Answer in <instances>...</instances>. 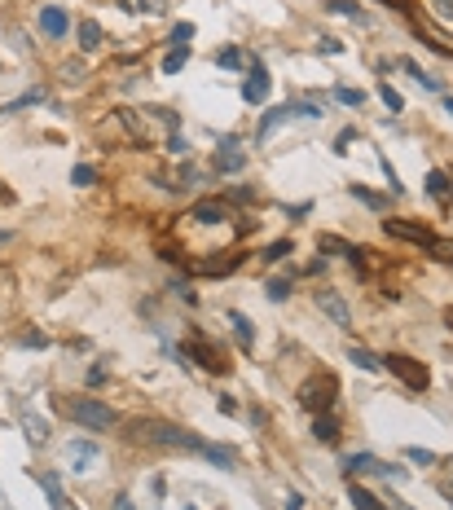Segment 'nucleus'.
Returning a JSON list of instances; mask_svg holds the SVG:
<instances>
[{
	"mask_svg": "<svg viewBox=\"0 0 453 510\" xmlns=\"http://www.w3.org/2000/svg\"><path fill=\"white\" fill-rule=\"evenodd\" d=\"M334 391H339V383H334L330 374H322V378H313V383H304V387H299V405H304V409H313V414H330Z\"/></svg>",
	"mask_w": 453,
	"mask_h": 510,
	"instance_id": "4",
	"label": "nucleus"
},
{
	"mask_svg": "<svg viewBox=\"0 0 453 510\" xmlns=\"http://www.w3.org/2000/svg\"><path fill=\"white\" fill-rule=\"evenodd\" d=\"M40 31H44L48 40H62V36H66V13H62L58 5H44V9H40Z\"/></svg>",
	"mask_w": 453,
	"mask_h": 510,
	"instance_id": "11",
	"label": "nucleus"
},
{
	"mask_svg": "<svg viewBox=\"0 0 453 510\" xmlns=\"http://www.w3.org/2000/svg\"><path fill=\"white\" fill-rule=\"evenodd\" d=\"M295 251V246L287 242V238H282V242H273V246H268V251H264V260H268V264H273V260H282V255H291Z\"/></svg>",
	"mask_w": 453,
	"mask_h": 510,
	"instance_id": "36",
	"label": "nucleus"
},
{
	"mask_svg": "<svg viewBox=\"0 0 453 510\" xmlns=\"http://www.w3.org/2000/svg\"><path fill=\"white\" fill-rule=\"evenodd\" d=\"M247 168V154L233 150V145H225L221 154H216V172H242Z\"/></svg>",
	"mask_w": 453,
	"mask_h": 510,
	"instance_id": "17",
	"label": "nucleus"
},
{
	"mask_svg": "<svg viewBox=\"0 0 453 510\" xmlns=\"http://www.w3.org/2000/svg\"><path fill=\"white\" fill-rule=\"evenodd\" d=\"M36 102H44V93H40V88H36V93H22L18 102H9V106H0V110L9 114V110H18V106H36Z\"/></svg>",
	"mask_w": 453,
	"mask_h": 510,
	"instance_id": "33",
	"label": "nucleus"
},
{
	"mask_svg": "<svg viewBox=\"0 0 453 510\" xmlns=\"http://www.w3.org/2000/svg\"><path fill=\"white\" fill-rule=\"evenodd\" d=\"M132 5L145 9V13H155V18H159V13H167V0H132Z\"/></svg>",
	"mask_w": 453,
	"mask_h": 510,
	"instance_id": "38",
	"label": "nucleus"
},
{
	"mask_svg": "<svg viewBox=\"0 0 453 510\" xmlns=\"http://www.w3.org/2000/svg\"><path fill=\"white\" fill-rule=\"evenodd\" d=\"M18 418H22V431H27L31 444H44V440H48V422H44V418L27 414V409H18Z\"/></svg>",
	"mask_w": 453,
	"mask_h": 510,
	"instance_id": "16",
	"label": "nucleus"
},
{
	"mask_svg": "<svg viewBox=\"0 0 453 510\" xmlns=\"http://www.w3.org/2000/svg\"><path fill=\"white\" fill-rule=\"evenodd\" d=\"M445 492L453 497V457H449V480H445Z\"/></svg>",
	"mask_w": 453,
	"mask_h": 510,
	"instance_id": "46",
	"label": "nucleus"
},
{
	"mask_svg": "<svg viewBox=\"0 0 453 510\" xmlns=\"http://www.w3.org/2000/svg\"><path fill=\"white\" fill-rule=\"evenodd\" d=\"M400 67H405V71H409V75L418 79V84L427 88V93H440V79H431V75H427L423 67H418V62H409V58H405V62H400Z\"/></svg>",
	"mask_w": 453,
	"mask_h": 510,
	"instance_id": "26",
	"label": "nucleus"
},
{
	"mask_svg": "<svg viewBox=\"0 0 453 510\" xmlns=\"http://www.w3.org/2000/svg\"><path fill=\"white\" fill-rule=\"evenodd\" d=\"M242 97H247L251 106H260L264 97H268V71H264L260 58H251V75H247V84H242Z\"/></svg>",
	"mask_w": 453,
	"mask_h": 510,
	"instance_id": "8",
	"label": "nucleus"
},
{
	"mask_svg": "<svg viewBox=\"0 0 453 510\" xmlns=\"http://www.w3.org/2000/svg\"><path fill=\"white\" fill-rule=\"evenodd\" d=\"M287 114H291V106H277V110H268L264 119H260V141H268V137H273V128H277L282 119H287Z\"/></svg>",
	"mask_w": 453,
	"mask_h": 510,
	"instance_id": "24",
	"label": "nucleus"
},
{
	"mask_svg": "<svg viewBox=\"0 0 453 510\" xmlns=\"http://www.w3.org/2000/svg\"><path fill=\"white\" fill-rule=\"evenodd\" d=\"M348 361L357 370H379L383 365V356H374V352H365V348H348Z\"/></svg>",
	"mask_w": 453,
	"mask_h": 510,
	"instance_id": "25",
	"label": "nucleus"
},
{
	"mask_svg": "<svg viewBox=\"0 0 453 510\" xmlns=\"http://www.w3.org/2000/svg\"><path fill=\"white\" fill-rule=\"evenodd\" d=\"M287 510H304V497H295V492H291V497H287Z\"/></svg>",
	"mask_w": 453,
	"mask_h": 510,
	"instance_id": "45",
	"label": "nucleus"
},
{
	"mask_svg": "<svg viewBox=\"0 0 453 510\" xmlns=\"http://www.w3.org/2000/svg\"><path fill=\"white\" fill-rule=\"evenodd\" d=\"M264 295H268L273 304H277V300H287V295H291V282H287V277H273V282L264 286Z\"/></svg>",
	"mask_w": 453,
	"mask_h": 510,
	"instance_id": "31",
	"label": "nucleus"
},
{
	"mask_svg": "<svg viewBox=\"0 0 453 510\" xmlns=\"http://www.w3.org/2000/svg\"><path fill=\"white\" fill-rule=\"evenodd\" d=\"M36 484L48 492V502H53V510H62V506H66V492H62V484H58V475H53V471H36Z\"/></svg>",
	"mask_w": 453,
	"mask_h": 510,
	"instance_id": "15",
	"label": "nucleus"
},
{
	"mask_svg": "<svg viewBox=\"0 0 453 510\" xmlns=\"http://www.w3.org/2000/svg\"><path fill=\"white\" fill-rule=\"evenodd\" d=\"M22 343H27V348H44V343H48V339H44L40 330H31V335H22Z\"/></svg>",
	"mask_w": 453,
	"mask_h": 510,
	"instance_id": "42",
	"label": "nucleus"
},
{
	"mask_svg": "<svg viewBox=\"0 0 453 510\" xmlns=\"http://www.w3.org/2000/svg\"><path fill=\"white\" fill-rule=\"evenodd\" d=\"M185 220H198V224H221V220H229V207H225V203H211V199H207V203H198V207L190 211Z\"/></svg>",
	"mask_w": 453,
	"mask_h": 510,
	"instance_id": "13",
	"label": "nucleus"
},
{
	"mask_svg": "<svg viewBox=\"0 0 453 510\" xmlns=\"http://www.w3.org/2000/svg\"><path fill=\"white\" fill-rule=\"evenodd\" d=\"M379 97L388 102V110H400V93H396V88H388V79L379 84Z\"/></svg>",
	"mask_w": 453,
	"mask_h": 510,
	"instance_id": "37",
	"label": "nucleus"
},
{
	"mask_svg": "<svg viewBox=\"0 0 453 510\" xmlns=\"http://www.w3.org/2000/svg\"><path fill=\"white\" fill-rule=\"evenodd\" d=\"M185 62H190V44H176L172 53L163 58V75H176L180 67H185Z\"/></svg>",
	"mask_w": 453,
	"mask_h": 510,
	"instance_id": "23",
	"label": "nucleus"
},
{
	"mask_svg": "<svg viewBox=\"0 0 453 510\" xmlns=\"http://www.w3.org/2000/svg\"><path fill=\"white\" fill-rule=\"evenodd\" d=\"M75 185H97V168H88V163H79V168L71 172Z\"/></svg>",
	"mask_w": 453,
	"mask_h": 510,
	"instance_id": "32",
	"label": "nucleus"
},
{
	"mask_svg": "<svg viewBox=\"0 0 453 510\" xmlns=\"http://www.w3.org/2000/svg\"><path fill=\"white\" fill-rule=\"evenodd\" d=\"M167 150H172L176 159H185V154H190V145H185V137H176V133H172V137H167Z\"/></svg>",
	"mask_w": 453,
	"mask_h": 510,
	"instance_id": "40",
	"label": "nucleus"
},
{
	"mask_svg": "<svg viewBox=\"0 0 453 510\" xmlns=\"http://www.w3.org/2000/svg\"><path fill=\"white\" fill-rule=\"evenodd\" d=\"M216 62H221L225 71H238V67H242V48H221V53H216Z\"/></svg>",
	"mask_w": 453,
	"mask_h": 510,
	"instance_id": "30",
	"label": "nucleus"
},
{
	"mask_svg": "<svg viewBox=\"0 0 453 510\" xmlns=\"http://www.w3.org/2000/svg\"><path fill=\"white\" fill-rule=\"evenodd\" d=\"M326 9H330V13H343V18H357V22H365V13L357 9V0H330Z\"/></svg>",
	"mask_w": 453,
	"mask_h": 510,
	"instance_id": "27",
	"label": "nucleus"
},
{
	"mask_svg": "<svg viewBox=\"0 0 453 510\" xmlns=\"http://www.w3.org/2000/svg\"><path fill=\"white\" fill-rule=\"evenodd\" d=\"M229 321H233L238 343H242V348H251V343H256V326H251V317H247V312H229Z\"/></svg>",
	"mask_w": 453,
	"mask_h": 510,
	"instance_id": "19",
	"label": "nucleus"
},
{
	"mask_svg": "<svg viewBox=\"0 0 453 510\" xmlns=\"http://www.w3.org/2000/svg\"><path fill=\"white\" fill-rule=\"evenodd\" d=\"M317 48H322V53H343V44H339V40H330V36L317 44Z\"/></svg>",
	"mask_w": 453,
	"mask_h": 510,
	"instance_id": "43",
	"label": "nucleus"
},
{
	"mask_svg": "<svg viewBox=\"0 0 453 510\" xmlns=\"http://www.w3.org/2000/svg\"><path fill=\"white\" fill-rule=\"evenodd\" d=\"M176 40H194V22H176V27H172V44H176Z\"/></svg>",
	"mask_w": 453,
	"mask_h": 510,
	"instance_id": "41",
	"label": "nucleus"
},
{
	"mask_svg": "<svg viewBox=\"0 0 453 510\" xmlns=\"http://www.w3.org/2000/svg\"><path fill=\"white\" fill-rule=\"evenodd\" d=\"M180 352H185V356H194V365H203V370H216V374L225 370L221 352H216V343H207L203 335H194L190 343H180Z\"/></svg>",
	"mask_w": 453,
	"mask_h": 510,
	"instance_id": "6",
	"label": "nucleus"
},
{
	"mask_svg": "<svg viewBox=\"0 0 453 510\" xmlns=\"http://www.w3.org/2000/svg\"><path fill=\"white\" fill-rule=\"evenodd\" d=\"M66 457H71V471H88V467L97 462V444H88V440H71Z\"/></svg>",
	"mask_w": 453,
	"mask_h": 510,
	"instance_id": "12",
	"label": "nucleus"
},
{
	"mask_svg": "<svg viewBox=\"0 0 453 510\" xmlns=\"http://www.w3.org/2000/svg\"><path fill=\"white\" fill-rule=\"evenodd\" d=\"M313 436L322 440V444H334V440H339V422H334L330 414H317L313 418Z\"/></svg>",
	"mask_w": 453,
	"mask_h": 510,
	"instance_id": "18",
	"label": "nucleus"
},
{
	"mask_svg": "<svg viewBox=\"0 0 453 510\" xmlns=\"http://www.w3.org/2000/svg\"><path fill=\"white\" fill-rule=\"evenodd\" d=\"M343 475L352 480V475H388V467L379 462V457H370V453H352V457H343Z\"/></svg>",
	"mask_w": 453,
	"mask_h": 510,
	"instance_id": "10",
	"label": "nucleus"
},
{
	"mask_svg": "<svg viewBox=\"0 0 453 510\" xmlns=\"http://www.w3.org/2000/svg\"><path fill=\"white\" fill-rule=\"evenodd\" d=\"M114 506H119V510H137V506H132V497H128V492H119V497H114Z\"/></svg>",
	"mask_w": 453,
	"mask_h": 510,
	"instance_id": "44",
	"label": "nucleus"
},
{
	"mask_svg": "<svg viewBox=\"0 0 453 510\" xmlns=\"http://www.w3.org/2000/svg\"><path fill=\"white\" fill-rule=\"evenodd\" d=\"M348 497H352V506H357V510H383L379 497H374L370 488H361V484H348Z\"/></svg>",
	"mask_w": 453,
	"mask_h": 510,
	"instance_id": "22",
	"label": "nucleus"
},
{
	"mask_svg": "<svg viewBox=\"0 0 453 510\" xmlns=\"http://www.w3.org/2000/svg\"><path fill=\"white\" fill-rule=\"evenodd\" d=\"M405 457H409V462H418V467H431L435 462V453L431 449H418V444H414V449H405Z\"/></svg>",
	"mask_w": 453,
	"mask_h": 510,
	"instance_id": "35",
	"label": "nucleus"
},
{
	"mask_svg": "<svg viewBox=\"0 0 453 510\" xmlns=\"http://www.w3.org/2000/svg\"><path fill=\"white\" fill-rule=\"evenodd\" d=\"M352 194H357V199H361L365 207H374V211H379V207H388V203L379 199V194H370V189H365V185H352Z\"/></svg>",
	"mask_w": 453,
	"mask_h": 510,
	"instance_id": "34",
	"label": "nucleus"
},
{
	"mask_svg": "<svg viewBox=\"0 0 453 510\" xmlns=\"http://www.w3.org/2000/svg\"><path fill=\"white\" fill-rule=\"evenodd\" d=\"M427 246H431V255H435V260H445V264H453V242H449V238H431Z\"/></svg>",
	"mask_w": 453,
	"mask_h": 510,
	"instance_id": "29",
	"label": "nucleus"
},
{
	"mask_svg": "<svg viewBox=\"0 0 453 510\" xmlns=\"http://www.w3.org/2000/svg\"><path fill=\"white\" fill-rule=\"evenodd\" d=\"M102 40H106L102 22H93V18L79 22V48H84V53H97V48H102Z\"/></svg>",
	"mask_w": 453,
	"mask_h": 510,
	"instance_id": "14",
	"label": "nucleus"
},
{
	"mask_svg": "<svg viewBox=\"0 0 453 510\" xmlns=\"http://www.w3.org/2000/svg\"><path fill=\"white\" fill-rule=\"evenodd\" d=\"M58 409L71 422L88 427V431H106V427L119 422V414H114L106 401H97V396H58Z\"/></svg>",
	"mask_w": 453,
	"mask_h": 510,
	"instance_id": "2",
	"label": "nucleus"
},
{
	"mask_svg": "<svg viewBox=\"0 0 453 510\" xmlns=\"http://www.w3.org/2000/svg\"><path fill=\"white\" fill-rule=\"evenodd\" d=\"M383 365H388V370H392V374H396L409 391H427V365H423V361L400 356V352H388V356H383Z\"/></svg>",
	"mask_w": 453,
	"mask_h": 510,
	"instance_id": "5",
	"label": "nucleus"
},
{
	"mask_svg": "<svg viewBox=\"0 0 453 510\" xmlns=\"http://www.w3.org/2000/svg\"><path fill=\"white\" fill-rule=\"evenodd\" d=\"M445 106H449V114H453V97H445Z\"/></svg>",
	"mask_w": 453,
	"mask_h": 510,
	"instance_id": "48",
	"label": "nucleus"
},
{
	"mask_svg": "<svg viewBox=\"0 0 453 510\" xmlns=\"http://www.w3.org/2000/svg\"><path fill=\"white\" fill-rule=\"evenodd\" d=\"M295 119H322V102H291Z\"/></svg>",
	"mask_w": 453,
	"mask_h": 510,
	"instance_id": "28",
	"label": "nucleus"
},
{
	"mask_svg": "<svg viewBox=\"0 0 453 510\" xmlns=\"http://www.w3.org/2000/svg\"><path fill=\"white\" fill-rule=\"evenodd\" d=\"M317 308L326 312V317L334 326H343V330H352V308L343 304V295L339 290H317Z\"/></svg>",
	"mask_w": 453,
	"mask_h": 510,
	"instance_id": "7",
	"label": "nucleus"
},
{
	"mask_svg": "<svg viewBox=\"0 0 453 510\" xmlns=\"http://www.w3.org/2000/svg\"><path fill=\"white\" fill-rule=\"evenodd\" d=\"M334 97H339L343 106H361V102H365V97H361L357 88H334Z\"/></svg>",
	"mask_w": 453,
	"mask_h": 510,
	"instance_id": "39",
	"label": "nucleus"
},
{
	"mask_svg": "<svg viewBox=\"0 0 453 510\" xmlns=\"http://www.w3.org/2000/svg\"><path fill=\"white\" fill-rule=\"evenodd\" d=\"M317 251H330V255H348V260H352V251H357V246L343 242V238H334V234H322V238H317Z\"/></svg>",
	"mask_w": 453,
	"mask_h": 510,
	"instance_id": "20",
	"label": "nucleus"
},
{
	"mask_svg": "<svg viewBox=\"0 0 453 510\" xmlns=\"http://www.w3.org/2000/svg\"><path fill=\"white\" fill-rule=\"evenodd\" d=\"M383 229H388L392 238H405V242H418V246H427V242L435 238L427 224H409V220H396V216H388V220H383Z\"/></svg>",
	"mask_w": 453,
	"mask_h": 510,
	"instance_id": "9",
	"label": "nucleus"
},
{
	"mask_svg": "<svg viewBox=\"0 0 453 510\" xmlns=\"http://www.w3.org/2000/svg\"><path fill=\"white\" fill-rule=\"evenodd\" d=\"M128 440L137 444H155V449H180V453H207V440L185 431L176 422H159V418H145V422H132Z\"/></svg>",
	"mask_w": 453,
	"mask_h": 510,
	"instance_id": "1",
	"label": "nucleus"
},
{
	"mask_svg": "<svg viewBox=\"0 0 453 510\" xmlns=\"http://www.w3.org/2000/svg\"><path fill=\"white\" fill-rule=\"evenodd\" d=\"M427 194H431V199H440V203H449V199H453L449 176H445V172H431V176H427Z\"/></svg>",
	"mask_w": 453,
	"mask_h": 510,
	"instance_id": "21",
	"label": "nucleus"
},
{
	"mask_svg": "<svg viewBox=\"0 0 453 510\" xmlns=\"http://www.w3.org/2000/svg\"><path fill=\"white\" fill-rule=\"evenodd\" d=\"M141 114H145V119L159 128V133H167V137H172L176 128H180V114H172V110H141ZM119 123H124L128 133H132V141H141V145L150 141V128L137 119V110H119Z\"/></svg>",
	"mask_w": 453,
	"mask_h": 510,
	"instance_id": "3",
	"label": "nucleus"
},
{
	"mask_svg": "<svg viewBox=\"0 0 453 510\" xmlns=\"http://www.w3.org/2000/svg\"><path fill=\"white\" fill-rule=\"evenodd\" d=\"M388 5H392V9H409V0H388Z\"/></svg>",
	"mask_w": 453,
	"mask_h": 510,
	"instance_id": "47",
	"label": "nucleus"
}]
</instances>
